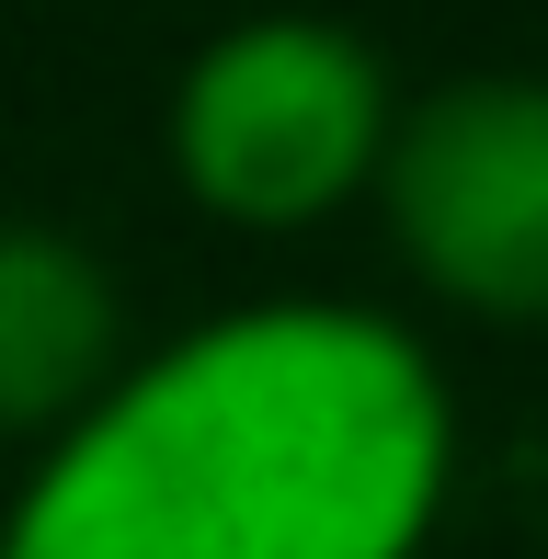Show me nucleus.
Listing matches in <instances>:
<instances>
[{"label": "nucleus", "mask_w": 548, "mask_h": 559, "mask_svg": "<svg viewBox=\"0 0 548 559\" xmlns=\"http://www.w3.org/2000/svg\"><path fill=\"white\" fill-rule=\"evenodd\" d=\"M457 479L445 366L389 309H217L35 445L0 559H422Z\"/></svg>", "instance_id": "obj_1"}, {"label": "nucleus", "mask_w": 548, "mask_h": 559, "mask_svg": "<svg viewBox=\"0 0 548 559\" xmlns=\"http://www.w3.org/2000/svg\"><path fill=\"white\" fill-rule=\"evenodd\" d=\"M401 126L389 46L343 12H240L171 69L160 160L194 217L240 240H297L366 206Z\"/></svg>", "instance_id": "obj_2"}, {"label": "nucleus", "mask_w": 548, "mask_h": 559, "mask_svg": "<svg viewBox=\"0 0 548 559\" xmlns=\"http://www.w3.org/2000/svg\"><path fill=\"white\" fill-rule=\"evenodd\" d=\"M366 206L434 309L480 332H548V69H457L401 92Z\"/></svg>", "instance_id": "obj_3"}, {"label": "nucleus", "mask_w": 548, "mask_h": 559, "mask_svg": "<svg viewBox=\"0 0 548 559\" xmlns=\"http://www.w3.org/2000/svg\"><path fill=\"white\" fill-rule=\"evenodd\" d=\"M127 366V286L58 217H0V445H58Z\"/></svg>", "instance_id": "obj_4"}]
</instances>
